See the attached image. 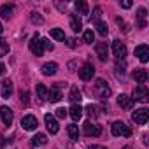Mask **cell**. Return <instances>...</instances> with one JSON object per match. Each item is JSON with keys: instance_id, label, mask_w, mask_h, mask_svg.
I'll list each match as a JSON object with an SVG mask.
<instances>
[{"instance_id": "cell-37", "label": "cell", "mask_w": 149, "mask_h": 149, "mask_svg": "<svg viewBox=\"0 0 149 149\" xmlns=\"http://www.w3.org/2000/svg\"><path fill=\"white\" fill-rule=\"evenodd\" d=\"M19 97H21V102H25V104L28 102V91H23V90H21V93H19Z\"/></svg>"}, {"instance_id": "cell-28", "label": "cell", "mask_w": 149, "mask_h": 149, "mask_svg": "<svg viewBox=\"0 0 149 149\" xmlns=\"http://www.w3.org/2000/svg\"><path fill=\"white\" fill-rule=\"evenodd\" d=\"M37 97L40 100H47V88L44 84H37Z\"/></svg>"}, {"instance_id": "cell-5", "label": "cell", "mask_w": 149, "mask_h": 149, "mask_svg": "<svg viewBox=\"0 0 149 149\" xmlns=\"http://www.w3.org/2000/svg\"><path fill=\"white\" fill-rule=\"evenodd\" d=\"M147 118H149V111H147L146 107L137 109V111L132 114V119H133L137 125H146V123H147Z\"/></svg>"}, {"instance_id": "cell-43", "label": "cell", "mask_w": 149, "mask_h": 149, "mask_svg": "<svg viewBox=\"0 0 149 149\" xmlns=\"http://www.w3.org/2000/svg\"><path fill=\"white\" fill-rule=\"evenodd\" d=\"M4 32V28H2V23H0V33H2Z\"/></svg>"}, {"instance_id": "cell-14", "label": "cell", "mask_w": 149, "mask_h": 149, "mask_svg": "<svg viewBox=\"0 0 149 149\" xmlns=\"http://www.w3.org/2000/svg\"><path fill=\"white\" fill-rule=\"evenodd\" d=\"M95 51H97V54H98V58H100L102 61L107 60V53H109L107 42H97V44H95Z\"/></svg>"}, {"instance_id": "cell-23", "label": "cell", "mask_w": 149, "mask_h": 149, "mask_svg": "<svg viewBox=\"0 0 149 149\" xmlns=\"http://www.w3.org/2000/svg\"><path fill=\"white\" fill-rule=\"evenodd\" d=\"M67 132H68V135H70L72 140H77V139H79V126H77V125H74V123L68 125V126H67Z\"/></svg>"}, {"instance_id": "cell-42", "label": "cell", "mask_w": 149, "mask_h": 149, "mask_svg": "<svg viewBox=\"0 0 149 149\" xmlns=\"http://www.w3.org/2000/svg\"><path fill=\"white\" fill-rule=\"evenodd\" d=\"M2 146H4V139H0V149H2Z\"/></svg>"}, {"instance_id": "cell-9", "label": "cell", "mask_w": 149, "mask_h": 149, "mask_svg": "<svg viewBox=\"0 0 149 149\" xmlns=\"http://www.w3.org/2000/svg\"><path fill=\"white\" fill-rule=\"evenodd\" d=\"M0 118H2V121H4L6 126H11L13 125V119H14V114H13V111L9 107L2 105V107H0Z\"/></svg>"}, {"instance_id": "cell-15", "label": "cell", "mask_w": 149, "mask_h": 149, "mask_svg": "<svg viewBox=\"0 0 149 149\" xmlns=\"http://www.w3.org/2000/svg\"><path fill=\"white\" fill-rule=\"evenodd\" d=\"M60 84L61 83H58L54 88H51L49 91H47V100H51V102H58V100H61V91H60Z\"/></svg>"}, {"instance_id": "cell-32", "label": "cell", "mask_w": 149, "mask_h": 149, "mask_svg": "<svg viewBox=\"0 0 149 149\" xmlns=\"http://www.w3.org/2000/svg\"><path fill=\"white\" fill-rule=\"evenodd\" d=\"M100 16H102V7H95L93 9V23H98Z\"/></svg>"}, {"instance_id": "cell-44", "label": "cell", "mask_w": 149, "mask_h": 149, "mask_svg": "<svg viewBox=\"0 0 149 149\" xmlns=\"http://www.w3.org/2000/svg\"><path fill=\"white\" fill-rule=\"evenodd\" d=\"M125 149H130V147H125Z\"/></svg>"}, {"instance_id": "cell-40", "label": "cell", "mask_w": 149, "mask_h": 149, "mask_svg": "<svg viewBox=\"0 0 149 149\" xmlns=\"http://www.w3.org/2000/svg\"><path fill=\"white\" fill-rule=\"evenodd\" d=\"M6 72V65L2 63V61H0V76H2V74Z\"/></svg>"}, {"instance_id": "cell-33", "label": "cell", "mask_w": 149, "mask_h": 149, "mask_svg": "<svg viewBox=\"0 0 149 149\" xmlns=\"http://www.w3.org/2000/svg\"><path fill=\"white\" fill-rule=\"evenodd\" d=\"M30 19H32V23H39V25L42 23V18H40L37 13H32V14H30Z\"/></svg>"}, {"instance_id": "cell-31", "label": "cell", "mask_w": 149, "mask_h": 149, "mask_svg": "<svg viewBox=\"0 0 149 149\" xmlns=\"http://www.w3.org/2000/svg\"><path fill=\"white\" fill-rule=\"evenodd\" d=\"M83 37H84V42H86V44H93V42H95V35H93V30H86Z\"/></svg>"}, {"instance_id": "cell-16", "label": "cell", "mask_w": 149, "mask_h": 149, "mask_svg": "<svg viewBox=\"0 0 149 149\" xmlns=\"http://www.w3.org/2000/svg\"><path fill=\"white\" fill-rule=\"evenodd\" d=\"M46 144H47V137H46L44 133L33 135V137H32V142H30L32 147H40V146H46Z\"/></svg>"}, {"instance_id": "cell-25", "label": "cell", "mask_w": 149, "mask_h": 149, "mask_svg": "<svg viewBox=\"0 0 149 149\" xmlns=\"http://www.w3.org/2000/svg\"><path fill=\"white\" fill-rule=\"evenodd\" d=\"M74 6H76V9H77L81 14H88V13H90V9H88V4L84 2V0H77V2L74 4Z\"/></svg>"}, {"instance_id": "cell-10", "label": "cell", "mask_w": 149, "mask_h": 149, "mask_svg": "<svg viewBox=\"0 0 149 149\" xmlns=\"http://www.w3.org/2000/svg\"><path fill=\"white\" fill-rule=\"evenodd\" d=\"M44 121H46V126H47V130L54 135V133H58V130H60V126H58V121H56V118L53 116V114H46L44 116Z\"/></svg>"}, {"instance_id": "cell-8", "label": "cell", "mask_w": 149, "mask_h": 149, "mask_svg": "<svg viewBox=\"0 0 149 149\" xmlns=\"http://www.w3.org/2000/svg\"><path fill=\"white\" fill-rule=\"evenodd\" d=\"M21 126H23L25 130L32 132V130H35V128L39 126V121H37V118H35V116H32V114H26V116L21 119Z\"/></svg>"}, {"instance_id": "cell-18", "label": "cell", "mask_w": 149, "mask_h": 149, "mask_svg": "<svg viewBox=\"0 0 149 149\" xmlns=\"http://www.w3.org/2000/svg\"><path fill=\"white\" fill-rule=\"evenodd\" d=\"M133 79H135L137 83L144 84V83L147 81V70H146V68H135V72H133Z\"/></svg>"}, {"instance_id": "cell-27", "label": "cell", "mask_w": 149, "mask_h": 149, "mask_svg": "<svg viewBox=\"0 0 149 149\" xmlns=\"http://www.w3.org/2000/svg\"><path fill=\"white\" fill-rule=\"evenodd\" d=\"M51 37L56 40H65V33L61 28H51Z\"/></svg>"}, {"instance_id": "cell-12", "label": "cell", "mask_w": 149, "mask_h": 149, "mask_svg": "<svg viewBox=\"0 0 149 149\" xmlns=\"http://www.w3.org/2000/svg\"><path fill=\"white\" fill-rule=\"evenodd\" d=\"M97 91H98V95L102 98H107L111 95V88L107 86V83L104 79H97Z\"/></svg>"}, {"instance_id": "cell-24", "label": "cell", "mask_w": 149, "mask_h": 149, "mask_svg": "<svg viewBox=\"0 0 149 149\" xmlns=\"http://www.w3.org/2000/svg\"><path fill=\"white\" fill-rule=\"evenodd\" d=\"M0 16H2V18H6V19H9V18L13 16V6H9V4H4L2 7H0Z\"/></svg>"}, {"instance_id": "cell-1", "label": "cell", "mask_w": 149, "mask_h": 149, "mask_svg": "<svg viewBox=\"0 0 149 149\" xmlns=\"http://www.w3.org/2000/svg\"><path fill=\"white\" fill-rule=\"evenodd\" d=\"M112 135L114 137H130L132 135V128L126 126L123 121H116L112 125Z\"/></svg>"}, {"instance_id": "cell-13", "label": "cell", "mask_w": 149, "mask_h": 149, "mask_svg": "<svg viewBox=\"0 0 149 149\" xmlns=\"http://www.w3.org/2000/svg\"><path fill=\"white\" fill-rule=\"evenodd\" d=\"M68 114H70V118H72L74 121H79V119L83 118V107H81L79 104H72L70 109H68Z\"/></svg>"}, {"instance_id": "cell-39", "label": "cell", "mask_w": 149, "mask_h": 149, "mask_svg": "<svg viewBox=\"0 0 149 149\" xmlns=\"http://www.w3.org/2000/svg\"><path fill=\"white\" fill-rule=\"evenodd\" d=\"M121 7H125V9H130V7H132V2H130V0H125V2H121Z\"/></svg>"}, {"instance_id": "cell-26", "label": "cell", "mask_w": 149, "mask_h": 149, "mask_svg": "<svg viewBox=\"0 0 149 149\" xmlns=\"http://www.w3.org/2000/svg\"><path fill=\"white\" fill-rule=\"evenodd\" d=\"M95 26H97V30H98V33L102 37H105L109 33V28H107V23L105 21H98V23H95Z\"/></svg>"}, {"instance_id": "cell-21", "label": "cell", "mask_w": 149, "mask_h": 149, "mask_svg": "<svg viewBox=\"0 0 149 149\" xmlns=\"http://www.w3.org/2000/svg\"><path fill=\"white\" fill-rule=\"evenodd\" d=\"M13 95V83L9 81V79H6L4 83H2V97L4 98H9Z\"/></svg>"}, {"instance_id": "cell-7", "label": "cell", "mask_w": 149, "mask_h": 149, "mask_svg": "<svg viewBox=\"0 0 149 149\" xmlns=\"http://www.w3.org/2000/svg\"><path fill=\"white\" fill-rule=\"evenodd\" d=\"M93 74H95V68H93L91 63H84V65L79 68V77H81L83 81H90V79H93Z\"/></svg>"}, {"instance_id": "cell-6", "label": "cell", "mask_w": 149, "mask_h": 149, "mask_svg": "<svg viewBox=\"0 0 149 149\" xmlns=\"http://www.w3.org/2000/svg\"><path fill=\"white\" fill-rule=\"evenodd\" d=\"M83 132H84V135H88V137H98V135L102 133V128H100L98 125L91 123V121H86L84 126H83Z\"/></svg>"}, {"instance_id": "cell-30", "label": "cell", "mask_w": 149, "mask_h": 149, "mask_svg": "<svg viewBox=\"0 0 149 149\" xmlns=\"http://www.w3.org/2000/svg\"><path fill=\"white\" fill-rule=\"evenodd\" d=\"M7 53H9V42L0 39V56H6Z\"/></svg>"}, {"instance_id": "cell-17", "label": "cell", "mask_w": 149, "mask_h": 149, "mask_svg": "<svg viewBox=\"0 0 149 149\" xmlns=\"http://www.w3.org/2000/svg\"><path fill=\"white\" fill-rule=\"evenodd\" d=\"M56 70H58V65L54 61H47V63L42 65V74L44 76H54Z\"/></svg>"}, {"instance_id": "cell-29", "label": "cell", "mask_w": 149, "mask_h": 149, "mask_svg": "<svg viewBox=\"0 0 149 149\" xmlns=\"http://www.w3.org/2000/svg\"><path fill=\"white\" fill-rule=\"evenodd\" d=\"M137 18H139V25H140V28H144V26H146V9H144V7L139 9Z\"/></svg>"}, {"instance_id": "cell-38", "label": "cell", "mask_w": 149, "mask_h": 149, "mask_svg": "<svg viewBox=\"0 0 149 149\" xmlns=\"http://www.w3.org/2000/svg\"><path fill=\"white\" fill-rule=\"evenodd\" d=\"M76 42H77L76 39H67V46H68V47H76V46H77Z\"/></svg>"}, {"instance_id": "cell-3", "label": "cell", "mask_w": 149, "mask_h": 149, "mask_svg": "<svg viewBox=\"0 0 149 149\" xmlns=\"http://www.w3.org/2000/svg\"><path fill=\"white\" fill-rule=\"evenodd\" d=\"M30 51H32L35 56H42L44 46H42V39H39V35H33V37H32V40H30Z\"/></svg>"}, {"instance_id": "cell-2", "label": "cell", "mask_w": 149, "mask_h": 149, "mask_svg": "<svg viewBox=\"0 0 149 149\" xmlns=\"http://www.w3.org/2000/svg\"><path fill=\"white\" fill-rule=\"evenodd\" d=\"M132 100H137V102H147L149 100V91H147V86L146 84H139L133 93H132Z\"/></svg>"}, {"instance_id": "cell-36", "label": "cell", "mask_w": 149, "mask_h": 149, "mask_svg": "<svg viewBox=\"0 0 149 149\" xmlns=\"http://www.w3.org/2000/svg\"><path fill=\"white\" fill-rule=\"evenodd\" d=\"M86 112H88L90 116H97V107H95V105H88V107H86Z\"/></svg>"}, {"instance_id": "cell-11", "label": "cell", "mask_w": 149, "mask_h": 149, "mask_svg": "<svg viewBox=\"0 0 149 149\" xmlns=\"http://www.w3.org/2000/svg\"><path fill=\"white\" fill-rule=\"evenodd\" d=\"M135 56H137L142 63H146V61L149 60V47H147L146 44L137 46V47H135Z\"/></svg>"}, {"instance_id": "cell-41", "label": "cell", "mask_w": 149, "mask_h": 149, "mask_svg": "<svg viewBox=\"0 0 149 149\" xmlns=\"http://www.w3.org/2000/svg\"><path fill=\"white\" fill-rule=\"evenodd\" d=\"M90 149H107V147H104V146H91Z\"/></svg>"}, {"instance_id": "cell-34", "label": "cell", "mask_w": 149, "mask_h": 149, "mask_svg": "<svg viewBox=\"0 0 149 149\" xmlns=\"http://www.w3.org/2000/svg\"><path fill=\"white\" fill-rule=\"evenodd\" d=\"M42 46H44L46 49H49V51H53V49H54V44H53V42H49V39H42Z\"/></svg>"}, {"instance_id": "cell-19", "label": "cell", "mask_w": 149, "mask_h": 149, "mask_svg": "<svg viewBox=\"0 0 149 149\" xmlns=\"http://www.w3.org/2000/svg\"><path fill=\"white\" fill-rule=\"evenodd\" d=\"M70 28L74 32H79L83 28V21H81L79 14H70Z\"/></svg>"}, {"instance_id": "cell-20", "label": "cell", "mask_w": 149, "mask_h": 149, "mask_svg": "<svg viewBox=\"0 0 149 149\" xmlns=\"http://www.w3.org/2000/svg\"><path fill=\"white\" fill-rule=\"evenodd\" d=\"M81 98H83V95H81L79 88H77V86H72V88H70V93H68V100H70L72 104H77V102H81Z\"/></svg>"}, {"instance_id": "cell-35", "label": "cell", "mask_w": 149, "mask_h": 149, "mask_svg": "<svg viewBox=\"0 0 149 149\" xmlns=\"http://www.w3.org/2000/svg\"><path fill=\"white\" fill-rule=\"evenodd\" d=\"M67 116V111L63 109V107H60V109H56V118H60V119H63Z\"/></svg>"}, {"instance_id": "cell-4", "label": "cell", "mask_w": 149, "mask_h": 149, "mask_svg": "<svg viewBox=\"0 0 149 149\" xmlns=\"http://www.w3.org/2000/svg\"><path fill=\"white\" fill-rule=\"evenodd\" d=\"M112 53H114V56L118 60H123L126 56V46H125V42H121L119 39H116L112 42Z\"/></svg>"}, {"instance_id": "cell-22", "label": "cell", "mask_w": 149, "mask_h": 149, "mask_svg": "<svg viewBox=\"0 0 149 149\" xmlns=\"http://www.w3.org/2000/svg\"><path fill=\"white\" fill-rule=\"evenodd\" d=\"M118 104H119V107H123V109H130L132 104H133V100H132L130 97H126V95H119V97H118Z\"/></svg>"}]
</instances>
